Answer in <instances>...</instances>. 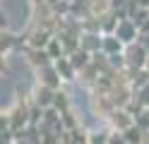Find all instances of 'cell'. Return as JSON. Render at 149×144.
<instances>
[{
  "label": "cell",
  "mask_w": 149,
  "mask_h": 144,
  "mask_svg": "<svg viewBox=\"0 0 149 144\" xmlns=\"http://www.w3.org/2000/svg\"><path fill=\"white\" fill-rule=\"evenodd\" d=\"M135 29H137L135 22L123 19V22H118V26H116V38H120V41H125V43H132V38H137Z\"/></svg>",
  "instance_id": "1"
},
{
  "label": "cell",
  "mask_w": 149,
  "mask_h": 144,
  "mask_svg": "<svg viewBox=\"0 0 149 144\" xmlns=\"http://www.w3.org/2000/svg\"><path fill=\"white\" fill-rule=\"evenodd\" d=\"M144 55H147V53L142 51V48H130V65H139V67H142V65L147 63Z\"/></svg>",
  "instance_id": "4"
},
{
  "label": "cell",
  "mask_w": 149,
  "mask_h": 144,
  "mask_svg": "<svg viewBox=\"0 0 149 144\" xmlns=\"http://www.w3.org/2000/svg\"><path fill=\"white\" fill-rule=\"evenodd\" d=\"M125 134H127V137H125V142L127 144H139V142H142V130H139V127H132V125H130V127L125 130Z\"/></svg>",
  "instance_id": "5"
},
{
  "label": "cell",
  "mask_w": 149,
  "mask_h": 144,
  "mask_svg": "<svg viewBox=\"0 0 149 144\" xmlns=\"http://www.w3.org/2000/svg\"><path fill=\"white\" fill-rule=\"evenodd\" d=\"M111 122H113V127L127 130L130 125H132V115H127L125 111H113V113H111Z\"/></svg>",
  "instance_id": "3"
},
{
  "label": "cell",
  "mask_w": 149,
  "mask_h": 144,
  "mask_svg": "<svg viewBox=\"0 0 149 144\" xmlns=\"http://www.w3.org/2000/svg\"><path fill=\"white\" fill-rule=\"evenodd\" d=\"M5 70V63H3V55H0V72Z\"/></svg>",
  "instance_id": "7"
},
{
  "label": "cell",
  "mask_w": 149,
  "mask_h": 144,
  "mask_svg": "<svg viewBox=\"0 0 149 144\" xmlns=\"http://www.w3.org/2000/svg\"><path fill=\"white\" fill-rule=\"evenodd\" d=\"M53 91H51V86H46V84H41L39 89H36V103L41 106V108H48V106H53Z\"/></svg>",
  "instance_id": "2"
},
{
  "label": "cell",
  "mask_w": 149,
  "mask_h": 144,
  "mask_svg": "<svg viewBox=\"0 0 149 144\" xmlns=\"http://www.w3.org/2000/svg\"><path fill=\"white\" fill-rule=\"evenodd\" d=\"M147 63H149V60H147Z\"/></svg>",
  "instance_id": "8"
},
{
  "label": "cell",
  "mask_w": 149,
  "mask_h": 144,
  "mask_svg": "<svg viewBox=\"0 0 149 144\" xmlns=\"http://www.w3.org/2000/svg\"><path fill=\"white\" fill-rule=\"evenodd\" d=\"M104 46H106V51L108 53H116V51H120V46H123V41H116V36H106V41H104Z\"/></svg>",
  "instance_id": "6"
}]
</instances>
